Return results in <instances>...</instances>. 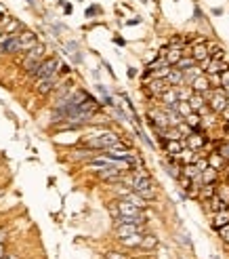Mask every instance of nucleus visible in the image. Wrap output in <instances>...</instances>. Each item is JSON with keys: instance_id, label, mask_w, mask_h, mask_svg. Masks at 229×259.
Returning <instances> with one entry per match:
<instances>
[{"instance_id": "21", "label": "nucleus", "mask_w": 229, "mask_h": 259, "mask_svg": "<svg viewBox=\"0 0 229 259\" xmlns=\"http://www.w3.org/2000/svg\"><path fill=\"white\" fill-rule=\"evenodd\" d=\"M229 224V208H225V211H219V213H214V221H213V225L217 227H223Z\"/></svg>"}, {"instance_id": "20", "label": "nucleus", "mask_w": 229, "mask_h": 259, "mask_svg": "<svg viewBox=\"0 0 229 259\" xmlns=\"http://www.w3.org/2000/svg\"><path fill=\"white\" fill-rule=\"evenodd\" d=\"M196 66H198V61H196L192 55H183V57H181V61L177 63L175 68H179L181 72H187V69H192V68H196Z\"/></svg>"}, {"instance_id": "2", "label": "nucleus", "mask_w": 229, "mask_h": 259, "mask_svg": "<svg viewBox=\"0 0 229 259\" xmlns=\"http://www.w3.org/2000/svg\"><path fill=\"white\" fill-rule=\"evenodd\" d=\"M204 97H208V105H211V110L214 114H223L227 110V105H229V97H227V93H225L223 86L206 91Z\"/></svg>"}, {"instance_id": "16", "label": "nucleus", "mask_w": 229, "mask_h": 259, "mask_svg": "<svg viewBox=\"0 0 229 259\" xmlns=\"http://www.w3.org/2000/svg\"><path fill=\"white\" fill-rule=\"evenodd\" d=\"M166 80H168L170 86H183V85H185V74H183L179 68H173Z\"/></svg>"}, {"instance_id": "39", "label": "nucleus", "mask_w": 229, "mask_h": 259, "mask_svg": "<svg viewBox=\"0 0 229 259\" xmlns=\"http://www.w3.org/2000/svg\"><path fill=\"white\" fill-rule=\"evenodd\" d=\"M95 13H99V9H97V6H93V9H88V11H86V15L91 17V15H95Z\"/></svg>"}, {"instance_id": "1", "label": "nucleus", "mask_w": 229, "mask_h": 259, "mask_svg": "<svg viewBox=\"0 0 229 259\" xmlns=\"http://www.w3.org/2000/svg\"><path fill=\"white\" fill-rule=\"evenodd\" d=\"M124 179L131 186L132 192H137L139 196H143L145 200H151L156 196L154 181H151V177H149V173L145 169H135L129 177H124Z\"/></svg>"}, {"instance_id": "5", "label": "nucleus", "mask_w": 229, "mask_h": 259, "mask_svg": "<svg viewBox=\"0 0 229 259\" xmlns=\"http://www.w3.org/2000/svg\"><path fill=\"white\" fill-rule=\"evenodd\" d=\"M114 143H118V135H116V133H110V131H107V133H99V135H95L91 141H88L91 148H97V150H107Z\"/></svg>"}, {"instance_id": "29", "label": "nucleus", "mask_w": 229, "mask_h": 259, "mask_svg": "<svg viewBox=\"0 0 229 259\" xmlns=\"http://www.w3.org/2000/svg\"><path fill=\"white\" fill-rule=\"evenodd\" d=\"M177 112H179L183 118H187L189 114L194 112V107H192V104H189V101H179V104H177Z\"/></svg>"}, {"instance_id": "19", "label": "nucleus", "mask_w": 229, "mask_h": 259, "mask_svg": "<svg viewBox=\"0 0 229 259\" xmlns=\"http://www.w3.org/2000/svg\"><path fill=\"white\" fill-rule=\"evenodd\" d=\"M185 145H187V148H192V150H202V148H204V135H198V133H194V135L187 137Z\"/></svg>"}, {"instance_id": "43", "label": "nucleus", "mask_w": 229, "mask_h": 259, "mask_svg": "<svg viewBox=\"0 0 229 259\" xmlns=\"http://www.w3.org/2000/svg\"><path fill=\"white\" fill-rule=\"evenodd\" d=\"M0 34H4V32H2V30H0ZM0 38H2V36H0Z\"/></svg>"}, {"instance_id": "41", "label": "nucleus", "mask_w": 229, "mask_h": 259, "mask_svg": "<svg viewBox=\"0 0 229 259\" xmlns=\"http://www.w3.org/2000/svg\"><path fill=\"white\" fill-rule=\"evenodd\" d=\"M4 259H17V257H15V255H6Z\"/></svg>"}, {"instance_id": "40", "label": "nucleus", "mask_w": 229, "mask_h": 259, "mask_svg": "<svg viewBox=\"0 0 229 259\" xmlns=\"http://www.w3.org/2000/svg\"><path fill=\"white\" fill-rule=\"evenodd\" d=\"M4 238H6V232H4V230H0V244L4 242Z\"/></svg>"}, {"instance_id": "31", "label": "nucleus", "mask_w": 229, "mask_h": 259, "mask_svg": "<svg viewBox=\"0 0 229 259\" xmlns=\"http://www.w3.org/2000/svg\"><path fill=\"white\" fill-rule=\"evenodd\" d=\"M156 244H158L156 236H151V234H145V236H143V242H141L143 249H154Z\"/></svg>"}, {"instance_id": "32", "label": "nucleus", "mask_w": 229, "mask_h": 259, "mask_svg": "<svg viewBox=\"0 0 229 259\" xmlns=\"http://www.w3.org/2000/svg\"><path fill=\"white\" fill-rule=\"evenodd\" d=\"M208 78H211V86H213V88L223 86V85H221V74H211Z\"/></svg>"}, {"instance_id": "22", "label": "nucleus", "mask_w": 229, "mask_h": 259, "mask_svg": "<svg viewBox=\"0 0 229 259\" xmlns=\"http://www.w3.org/2000/svg\"><path fill=\"white\" fill-rule=\"evenodd\" d=\"M225 162H227V160H225V158L219 154V152H213V154L208 156V164H211L213 169H217V171H221V169H223V167H225Z\"/></svg>"}, {"instance_id": "25", "label": "nucleus", "mask_w": 229, "mask_h": 259, "mask_svg": "<svg viewBox=\"0 0 229 259\" xmlns=\"http://www.w3.org/2000/svg\"><path fill=\"white\" fill-rule=\"evenodd\" d=\"M204 93H194L192 95V99H189V104H192V107H194V112H200L202 107H204Z\"/></svg>"}, {"instance_id": "33", "label": "nucleus", "mask_w": 229, "mask_h": 259, "mask_svg": "<svg viewBox=\"0 0 229 259\" xmlns=\"http://www.w3.org/2000/svg\"><path fill=\"white\" fill-rule=\"evenodd\" d=\"M105 257L107 259H129L124 255V253H118V251H110V253H105Z\"/></svg>"}, {"instance_id": "3", "label": "nucleus", "mask_w": 229, "mask_h": 259, "mask_svg": "<svg viewBox=\"0 0 229 259\" xmlns=\"http://www.w3.org/2000/svg\"><path fill=\"white\" fill-rule=\"evenodd\" d=\"M44 53H47V51H44V44H40V42H38L32 51H28V53H25V57H23V69L30 76L34 74L38 68H40V63L44 61Z\"/></svg>"}, {"instance_id": "24", "label": "nucleus", "mask_w": 229, "mask_h": 259, "mask_svg": "<svg viewBox=\"0 0 229 259\" xmlns=\"http://www.w3.org/2000/svg\"><path fill=\"white\" fill-rule=\"evenodd\" d=\"M202 173V171L198 169V167H196V162L194 164H183V177H187V179H196V177H198Z\"/></svg>"}, {"instance_id": "34", "label": "nucleus", "mask_w": 229, "mask_h": 259, "mask_svg": "<svg viewBox=\"0 0 229 259\" xmlns=\"http://www.w3.org/2000/svg\"><path fill=\"white\" fill-rule=\"evenodd\" d=\"M219 236L225 240V242H229V224L223 225V227H219Z\"/></svg>"}, {"instance_id": "12", "label": "nucleus", "mask_w": 229, "mask_h": 259, "mask_svg": "<svg viewBox=\"0 0 229 259\" xmlns=\"http://www.w3.org/2000/svg\"><path fill=\"white\" fill-rule=\"evenodd\" d=\"M160 99H162V104L164 105H168V107H177V104H179V93H177V86H168L166 91H164L160 95Z\"/></svg>"}, {"instance_id": "27", "label": "nucleus", "mask_w": 229, "mask_h": 259, "mask_svg": "<svg viewBox=\"0 0 229 259\" xmlns=\"http://www.w3.org/2000/svg\"><path fill=\"white\" fill-rule=\"evenodd\" d=\"M217 173H219L217 169L208 167V169L202 171V179H204V183H214V181H217Z\"/></svg>"}, {"instance_id": "17", "label": "nucleus", "mask_w": 229, "mask_h": 259, "mask_svg": "<svg viewBox=\"0 0 229 259\" xmlns=\"http://www.w3.org/2000/svg\"><path fill=\"white\" fill-rule=\"evenodd\" d=\"M185 148V141L183 139H173V141L164 143V150L168 152V156H179V152Z\"/></svg>"}, {"instance_id": "18", "label": "nucleus", "mask_w": 229, "mask_h": 259, "mask_svg": "<svg viewBox=\"0 0 229 259\" xmlns=\"http://www.w3.org/2000/svg\"><path fill=\"white\" fill-rule=\"evenodd\" d=\"M183 55H185V53H183V47H168V51H166V61L170 63V66H177V63L181 61Z\"/></svg>"}, {"instance_id": "23", "label": "nucleus", "mask_w": 229, "mask_h": 259, "mask_svg": "<svg viewBox=\"0 0 229 259\" xmlns=\"http://www.w3.org/2000/svg\"><path fill=\"white\" fill-rule=\"evenodd\" d=\"M208 202H211V208H213V211H214V213H219V211H225V208L229 207V205H227V202H225L223 198H221V196H219V194H214V196H213V198H211V200H208Z\"/></svg>"}, {"instance_id": "35", "label": "nucleus", "mask_w": 229, "mask_h": 259, "mask_svg": "<svg viewBox=\"0 0 229 259\" xmlns=\"http://www.w3.org/2000/svg\"><path fill=\"white\" fill-rule=\"evenodd\" d=\"M196 167H198L200 171L208 169V167H211V164H208V158H198V160H196Z\"/></svg>"}, {"instance_id": "8", "label": "nucleus", "mask_w": 229, "mask_h": 259, "mask_svg": "<svg viewBox=\"0 0 229 259\" xmlns=\"http://www.w3.org/2000/svg\"><path fill=\"white\" fill-rule=\"evenodd\" d=\"M170 85H168V80H162V78H151L147 85H145V91H147L149 97H160V95L166 91Z\"/></svg>"}, {"instance_id": "15", "label": "nucleus", "mask_w": 229, "mask_h": 259, "mask_svg": "<svg viewBox=\"0 0 229 259\" xmlns=\"http://www.w3.org/2000/svg\"><path fill=\"white\" fill-rule=\"evenodd\" d=\"M192 88H194V93H206V91H211V78L208 76H204V74H200L198 78H196L194 82H192Z\"/></svg>"}, {"instance_id": "11", "label": "nucleus", "mask_w": 229, "mask_h": 259, "mask_svg": "<svg viewBox=\"0 0 229 259\" xmlns=\"http://www.w3.org/2000/svg\"><path fill=\"white\" fill-rule=\"evenodd\" d=\"M192 57L198 63H202V61H206V59H211V49H208V44H204V42H198L196 47H192Z\"/></svg>"}, {"instance_id": "26", "label": "nucleus", "mask_w": 229, "mask_h": 259, "mask_svg": "<svg viewBox=\"0 0 229 259\" xmlns=\"http://www.w3.org/2000/svg\"><path fill=\"white\" fill-rule=\"evenodd\" d=\"M214 194H217V188H214V183H204V186L200 188V196L204 200H211Z\"/></svg>"}, {"instance_id": "7", "label": "nucleus", "mask_w": 229, "mask_h": 259, "mask_svg": "<svg viewBox=\"0 0 229 259\" xmlns=\"http://www.w3.org/2000/svg\"><path fill=\"white\" fill-rule=\"evenodd\" d=\"M143 224H118L116 225V236L122 240V238H129L132 234H143Z\"/></svg>"}, {"instance_id": "28", "label": "nucleus", "mask_w": 229, "mask_h": 259, "mask_svg": "<svg viewBox=\"0 0 229 259\" xmlns=\"http://www.w3.org/2000/svg\"><path fill=\"white\" fill-rule=\"evenodd\" d=\"M141 242H143V234H132L129 238H122V244L126 246H141Z\"/></svg>"}, {"instance_id": "10", "label": "nucleus", "mask_w": 229, "mask_h": 259, "mask_svg": "<svg viewBox=\"0 0 229 259\" xmlns=\"http://www.w3.org/2000/svg\"><path fill=\"white\" fill-rule=\"evenodd\" d=\"M57 86H59V85H57V76H49V78L36 80V91L40 93V95H49Z\"/></svg>"}, {"instance_id": "4", "label": "nucleus", "mask_w": 229, "mask_h": 259, "mask_svg": "<svg viewBox=\"0 0 229 259\" xmlns=\"http://www.w3.org/2000/svg\"><path fill=\"white\" fill-rule=\"evenodd\" d=\"M59 66H61V63H59L57 57H49V59H44L40 63V68L32 74V78L40 80V78H49V76H57V69H59Z\"/></svg>"}, {"instance_id": "14", "label": "nucleus", "mask_w": 229, "mask_h": 259, "mask_svg": "<svg viewBox=\"0 0 229 259\" xmlns=\"http://www.w3.org/2000/svg\"><path fill=\"white\" fill-rule=\"evenodd\" d=\"M170 158H175L177 162H183V164H194L200 156L196 154V150H192V148H183L179 152V156H170Z\"/></svg>"}, {"instance_id": "36", "label": "nucleus", "mask_w": 229, "mask_h": 259, "mask_svg": "<svg viewBox=\"0 0 229 259\" xmlns=\"http://www.w3.org/2000/svg\"><path fill=\"white\" fill-rule=\"evenodd\" d=\"M217 152H219V154L225 158V160H229V143H223V145H221V148H219Z\"/></svg>"}, {"instance_id": "38", "label": "nucleus", "mask_w": 229, "mask_h": 259, "mask_svg": "<svg viewBox=\"0 0 229 259\" xmlns=\"http://www.w3.org/2000/svg\"><path fill=\"white\" fill-rule=\"evenodd\" d=\"M6 255H9V253H6V249H4V242L0 244V259H4Z\"/></svg>"}, {"instance_id": "44", "label": "nucleus", "mask_w": 229, "mask_h": 259, "mask_svg": "<svg viewBox=\"0 0 229 259\" xmlns=\"http://www.w3.org/2000/svg\"><path fill=\"white\" fill-rule=\"evenodd\" d=\"M225 116H227V120H229V114H225Z\"/></svg>"}, {"instance_id": "30", "label": "nucleus", "mask_w": 229, "mask_h": 259, "mask_svg": "<svg viewBox=\"0 0 229 259\" xmlns=\"http://www.w3.org/2000/svg\"><path fill=\"white\" fill-rule=\"evenodd\" d=\"M185 122H187L189 126H194L196 131H200V122H202V120H200V114H198V112H192V114H189V116L185 118Z\"/></svg>"}, {"instance_id": "42", "label": "nucleus", "mask_w": 229, "mask_h": 259, "mask_svg": "<svg viewBox=\"0 0 229 259\" xmlns=\"http://www.w3.org/2000/svg\"><path fill=\"white\" fill-rule=\"evenodd\" d=\"M225 88V93H227V97H229V86H223Z\"/></svg>"}, {"instance_id": "13", "label": "nucleus", "mask_w": 229, "mask_h": 259, "mask_svg": "<svg viewBox=\"0 0 229 259\" xmlns=\"http://www.w3.org/2000/svg\"><path fill=\"white\" fill-rule=\"evenodd\" d=\"M107 154H110L112 158H118V160H126V158L131 156V152H129V148L126 145H122V143H114V145H110V148L105 150Z\"/></svg>"}, {"instance_id": "37", "label": "nucleus", "mask_w": 229, "mask_h": 259, "mask_svg": "<svg viewBox=\"0 0 229 259\" xmlns=\"http://www.w3.org/2000/svg\"><path fill=\"white\" fill-rule=\"evenodd\" d=\"M221 85H223V86H229V69H225V72L221 74Z\"/></svg>"}, {"instance_id": "9", "label": "nucleus", "mask_w": 229, "mask_h": 259, "mask_svg": "<svg viewBox=\"0 0 229 259\" xmlns=\"http://www.w3.org/2000/svg\"><path fill=\"white\" fill-rule=\"evenodd\" d=\"M19 44H21V53H28V51H32L38 44L36 34L30 30H23L21 34H19Z\"/></svg>"}, {"instance_id": "6", "label": "nucleus", "mask_w": 229, "mask_h": 259, "mask_svg": "<svg viewBox=\"0 0 229 259\" xmlns=\"http://www.w3.org/2000/svg\"><path fill=\"white\" fill-rule=\"evenodd\" d=\"M118 211H120V215H122V217H141V219H145L143 217L145 208L132 205V202H129V200H120L118 202Z\"/></svg>"}]
</instances>
